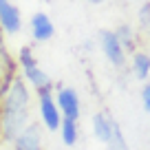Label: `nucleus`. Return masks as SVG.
Here are the masks:
<instances>
[{
    "label": "nucleus",
    "mask_w": 150,
    "mask_h": 150,
    "mask_svg": "<svg viewBox=\"0 0 150 150\" xmlns=\"http://www.w3.org/2000/svg\"><path fill=\"white\" fill-rule=\"evenodd\" d=\"M31 124V91L29 84L16 75L9 91L0 97V141H13Z\"/></svg>",
    "instance_id": "obj_1"
},
{
    "label": "nucleus",
    "mask_w": 150,
    "mask_h": 150,
    "mask_svg": "<svg viewBox=\"0 0 150 150\" xmlns=\"http://www.w3.org/2000/svg\"><path fill=\"white\" fill-rule=\"evenodd\" d=\"M38 93V115H40V122L47 130L55 132L60 130V124H62V115H60V108L55 104V97H53V86L51 88H42V91H35Z\"/></svg>",
    "instance_id": "obj_2"
},
{
    "label": "nucleus",
    "mask_w": 150,
    "mask_h": 150,
    "mask_svg": "<svg viewBox=\"0 0 150 150\" xmlns=\"http://www.w3.org/2000/svg\"><path fill=\"white\" fill-rule=\"evenodd\" d=\"M53 97H55V104H57V108H60L62 117L80 122L82 102H80L77 91L71 88V86H53Z\"/></svg>",
    "instance_id": "obj_3"
},
{
    "label": "nucleus",
    "mask_w": 150,
    "mask_h": 150,
    "mask_svg": "<svg viewBox=\"0 0 150 150\" xmlns=\"http://www.w3.org/2000/svg\"><path fill=\"white\" fill-rule=\"evenodd\" d=\"M99 47H102V53L106 55V60L110 62L112 66L122 69V66L126 64V51H124V47L119 44L115 31L102 29V31H99Z\"/></svg>",
    "instance_id": "obj_4"
},
{
    "label": "nucleus",
    "mask_w": 150,
    "mask_h": 150,
    "mask_svg": "<svg viewBox=\"0 0 150 150\" xmlns=\"http://www.w3.org/2000/svg\"><path fill=\"white\" fill-rule=\"evenodd\" d=\"M16 75H18V64H16L13 55L9 53L5 44V33L0 29V97L9 91L11 82L16 80Z\"/></svg>",
    "instance_id": "obj_5"
},
{
    "label": "nucleus",
    "mask_w": 150,
    "mask_h": 150,
    "mask_svg": "<svg viewBox=\"0 0 150 150\" xmlns=\"http://www.w3.org/2000/svg\"><path fill=\"white\" fill-rule=\"evenodd\" d=\"M0 29L5 35H16L22 29V13L11 0H0Z\"/></svg>",
    "instance_id": "obj_6"
},
{
    "label": "nucleus",
    "mask_w": 150,
    "mask_h": 150,
    "mask_svg": "<svg viewBox=\"0 0 150 150\" xmlns=\"http://www.w3.org/2000/svg\"><path fill=\"white\" fill-rule=\"evenodd\" d=\"M29 29H31V38L35 42H49L55 35V24L44 11H38L29 20Z\"/></svg>",
    "instance_id": "obj_7"
},
{
    "label": "nucleus",
    "mask_w": 150,
    "mask_h": 150,
    "mask_svg": "<svg viewBox=\"0 0 150 150\" xmlns=\"http://www.w3.org/2000/svg\"><path fill=\"white\" fill-rule=\"evenodd\" d=\"M13 150H42V132L38 124H29L13 141Z\"/></svg>",
    "instance_id": "obj_8"
},
{
    "label": "nucleus",
    "mask_w": 150,
    "mask_h": 150,
    "mask_svg": "<svg viewBox=\"0 0 150 150\" xmlns=\"http://www.w3.org/2000/svg\"><path fill=\"white\" fill-rule=\"evenodd\" d=\"M20 71H22V73H20V77H22V80L27 82L31 88L42 91V88H51V86H53L51 77L44 73V69H42L40 64H31V66H27V69H20Z\"/></svg>",
    "instance_id": "obj_9"
},
{
    "label": "nucleus",
    "mask_w": 150,
    "mask_h": 150,
    "mask_svg": "<svg viewBox=\"0 0 150 150\" xmlns=\"http://www.w3.org/2000/svg\"><path fill=\"white\" fill-rule=\"evenodd\" d=\"M112 126H115V119L108 117L106 112H95L93 115V135L97 137L99 141H104V144H108L112 137Z\"/></svg>",
    "instance_id": "obj_10"
},
{
    "label": "nucleus",
    "mask_w": 150,
    "mask_h": 150,
    "mask_svg": "<svg viewBox=\"0 0 150 150\" xmlns=\"http://www.w3.org/2000/svg\"><path fill=\"white\" fill-rule=\"evenodd\" d=\"M130 69H132V73H135L137 80L146 82L148 75H150V53L137 49V51L132 53V57H130Z\"/></svg>",
    "instance_id": "obj_11"
},
{
    "label": "nucleus",
    "mask_w": 150,
    "mask_h": 150,
    "mask_svg": "<svg viewBox=\"0 0 150 150\" xmlns=\"http://www.w3.org/2000/svg\"><path fill=\"white\" fill-rule=\"evenodd\" d=\"M60 139L64 146H75L77 139H80V124L75 119H64L62 117L60 124Z\"/></svg>",
    "instance_id": "obj_12"
},
{
    "label": "nucleus",
    "mask_w": 150,
    "mask_h": 150,
    "mask_svg": "<svg viewBox=\"0 0 150 150\" xmlns=\"http://www.w3.org/2000/svg\"><path fill=\"white\" fill-rule=\"evenodd\" d=\"M115 35H117V40H119V44L124 47V51H130V53H135L137 51V33H135V29L130 27V24H119L117 29H115Z\"/></svg>",
    "instance_id": "obj_13"
},
{
    "label": "nucleus",
    "mask_w": 150,
    "mask_h": 150,
    "mask_svg": "<svg viewBox=\"0 0 150 150\" xmlns=\"http://www.w3.org/2000/svg\"><path fill=\"white\" fill-rule=\"evenodd\" d=\"M108 148L110 150H130L126 146L124 132H122V128L117 126V122H115V126H112V137H110V141H108Z\"/></svg>",
    "instance_id": "obj_14"
},
{
    "label": "nucleus",
    "mask_w": 150,
    "mask_h": 150,
    "mask_svg": "<svg viewBox=\"0 0 150 150\" xmlns=\"http://www.w3.org/2000/svg\"><path fill=\"white\" fill-rule=\"evenodd\" d=\"M16 64H18L20 69H27V66H31V64H38L35 55H33V49H31V47H20Z\"/></svg>",
    "instance_id": "obj_15"
},
{
    "label": "nucleus",
    "mask_w": 150,
    "mask_h": 150,
    "mask_svg": "<svg viewBox=\"0 0 150 150\" xmlns=\"http://www.w3.org/2000/svg\"><path fill=\"white\" fill-rule=\"evenodd\" d=\"M137 20H139V29L144 33H150V2H144V7L137 13Z\"/></svg>",
    "instance_id": "obj_16"
},
{
    "label": "nucleus",
    "mask_w": 150,
    "mask_h": 150,
    "mask_svg": "<svg viewBox=\"0 0 150 150\" xmlns=\"http://www.w3.org/2000/svg\"><path fill=\"white\" fill-rule=\"evenodd\" d=\"M141 104H144V110L150 112V82H146L141 88Z\"/></svg>",
    "instance_id": "obj_17"
},
{
    "label": "nucleus",
    "mask_w": 150,
    "mask_h": 150,
    "mask_svg": "<svg viewBox=\"0 0 150 150\" xmlns=\"http://www.w3.org/2000/svg\"><path fill=\"white\" fill-rule=\"evenodd\" d=\"M84 2H91V5H102V2H106V0H84Z\"/></svg>",
    "instance_id": "obj_18"
},
{
    "label": "nucleus",
    "mask_w": 150,
    "mask_h": 150,
    "mask_svg": "<svg viewBox=\"0 0 150 150\" xmlns=\"http://www.w3.org/2000/svg\"><path fill=\"white\" fill-rule=\"evenodd\" d=\"M108 150H110V148H108Z\"/></svg>",
    "instance_id": "obj_19"
}]
</instances>
